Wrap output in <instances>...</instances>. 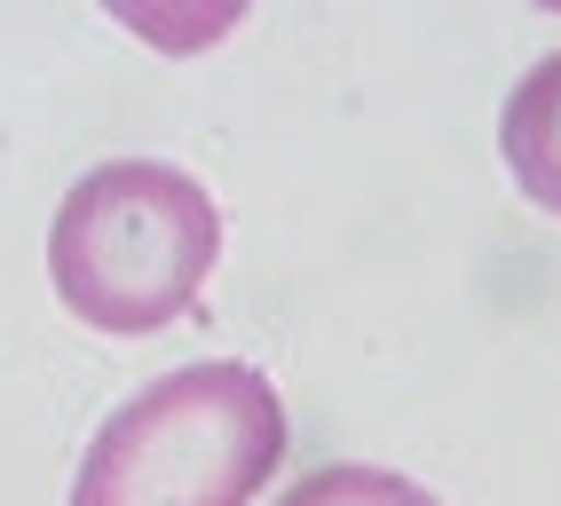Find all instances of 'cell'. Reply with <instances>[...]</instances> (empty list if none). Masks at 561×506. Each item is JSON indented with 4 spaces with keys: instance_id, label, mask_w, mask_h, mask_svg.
<instances>
[{
    "instance_id": "cell-5",
    "label": "cell",
    "mask_w": 561,
    "mask_h": 506,
    "mask_svg": "<svg viewBox=\"0 0 561 506\" xmlns=\"http://www.w3.org/2000/svg\"><path fill=\"white\" fill-rule=\"evenodd\" d=\"M277 506H435L420 483L388 475V467H317V475H301Z\"/></svg>"
},
{
    "instance_id": "cell-2",
    "label": "cell",
    "mask_w": 561,
    "mask_h": 506,
    "mask_svg": "<svg viewBox=\"0 0 561 506\" xmlns=\"http://www.w3.org/2000/svg\"><path fill=\"white\" fill-rule=\"evenodd\" d=\"M285 459V404L238 356L159 372L95 427L71 506H253Z\"/></svg>"
},
{
    "instance_id": "cell-1",
    "label": "cell",
    "mask_w": 561,
    "mask_h": 506,
    "mask_svg": "<svg viewBox=\"0 0 561 506\" xmlns=\"http://www.w3.org/2000/svg\"><path fill=\"white\" fill-rule=\"evenodd\" d=\"M221 206L167 159H111L64 191L48 230L56 301L95 333H159L206 294Z\"/></svg>"
},
{
    "instance_id": "cell-3",
    "label": "cell",
    "mask_w": 561,
    "mask_h": 506,
    "mask_svg": "<svg viewBox=\"0 0 561 506\" xmlns=\"http://www.w3.org/2000/svg\"><path fill=\"white\" fill-rule=\"evenodd\" d=\"M499 151H506V174L522 183V198L561 214V48L538 56L530 71H522V88L506 95Z\"/></svg>"
},
{
    "instance_id": "cell-4",
    "label": "cell",
    "mask_w": 561,
    "mask_h": 506,
    "mask_svg": "<svg viewBox=\"0 0 561 506\" xmlns=\"http://www.w3.org/2000/svg\"><path fill=\"white\" fill-rule=\"evenodd\" d=\"M253 0H103V16L135 32L142 48H159V56H206L221 48L230 32L245 24Z\"/></svg>"
},
{
    "instance_id": "cell-6",
    "label": "cell",
    "mask_w": 561,
    "mask_h": 506,
    "mask_svg": "<svg viewBox=\"0 0 561 506\" xmlns=\"http://www.w3.org/2000/svg\"><path fill=\"white\" fill-rule=\"evenodd\" d=\"M538 9H553V16H561V0H538Z\"/></svg>"
}]
</instances>
